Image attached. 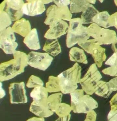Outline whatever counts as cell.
<instances>
[{
  "mask_svg": "<svg viewBox=\"0 0 117 121\" xmlns=\"http://www.w3.org/2000/svg\"><path fill=\"white\" fill-rule=\"evenodd\" d=\"M5 92L3 88L2 82H0V99L3 98L5 97Z\"/></svg>",
  "mask_w": 117,
  "mask_h": 121,
  "instance_id": "8d00e7d4",
  "label": "cell"
},
{
  "mask_svg": "<svg viewBox=\"0 0 117 121\" xmlns=\"http://www.w3.org/2000/svg\"><path fill=\"white\" fill-rule=\"evenodd\" d=\"M48 92L45 87L41 86L33 88L30 93L32 102L39 104L47 106Z\"/></svg>",
  "mask_w": 117,
  "mask_h": 121,
  "instance_id": "5bb4252c",
  "label": "cell"
},
{
  "mask_svg": "<svg viewBox=\"0 0 117 121\" xmlns=\"http://www.w3.org/2000/svg\"><path fill=\"white\" fill-rule=\"evenodd\" d=\"M26 121H45V119L38 117H33L28 119Z\"/></svg>",
  "mask_w": 117,
  "mask_h": 121,
  "instance_id": "74e56055",
  "label": "cell"
},
{
  "mask_svg": "<svg viewBox=\"0 0 117 121\" xmlns=\"http://www.w3.org/2000/svg\"><path fill=\"white\" fill-rule=\"evenodd\" d=\"M48 40L45 43L43 50L52 57L56 56L62 51L59 41L57 39Z\"/></svg>",
  "mask_w": 117,
  "mask_h": 121,
  "instance_id": "ac0fdd59",
  "label": "cell"
},
{
  "mask_svg": "<svg viewBox=\"0 0 117 121\" xmlns=\"http://www.w3.org/2000/svg\"><path fill=\"white\" fill-rule=\"evenodd\" d=\"M29 110L30 112L37 117L41 118L49 117L54 113L47 106L37 104L33 102L30 103Z\"/></svg>",
  "mask_w": 117,
  "mask_h": 121,
  "instance_id": "e0dca14e",
  "label": "cell"
},
{
  "mask_svg": "<svg viewBox=\"0 0 117 121\" xmlns=\"http://www.w3.org/2000/svg\"><path fill=\"white\" fill-rule=\"evenodd\" d=\"M113 20H111V22H112V26H115L117 28V17H114Z\"/></svg>",
  "mask_w": 117,
  "mask_h": 121,
  "instance_id": "f35d334b",
  "label": "cell"
},
{
  "mask_svg": "<svg viewBox=\"0 0 117 121\" xmlns=\"http://www.w3.org/2000/svg\"><path fill=\"white\" fill-rule=\"evenodd\" d=\"M26 86L28 88H35L43 86L44 83L39 77L32 75L28 78L26 83Z\"/></svg>",
  "mask_w": 117,
  "mask_h": 121,
  "instance_id": "83f0119b",
  "label": "cell"
},
{
  "mask_svg": "<svg viewBox=\"0 0 117 121\" xmlns=\"http://www.w3.org/2000/svg\"><path fill=\"white\" fill-rule=\"evenodd\" d=\"M28 65L40 70H47L51 65L53 57L47 53L32 51L27 54Z\"/></svg>",
  "mask_w": 117,
  "mask_h": 121,
  "instance_id": "8992f818",
  "label": "cell"
},
{
  "mask_svg": "<svg viewBox=\"0 0 117 121\" xmlns=\"http://www.w3.org/2000/svg\"><path fill=\"white\" fill-rule=\"evenodd\" d=\"M98 14V12L94 7L88 4L81 15V19L82 23L88 24L93 22V19Z\"/></svg>",
  "mask_w": 117,
  "mask_h": 121,
  "instance_id": "d6986e66",
  "label": "cell"
},
{
  "mask_svg": "<svg viewBox=\"0 0 117 121\" xmlns=\"http://www.w3.org/2000/svg\"><path fill=\"white\" fill-rule=\"evenodd\" d=\"M22 0H4L0 4V11H4L9 15L12 21H17L23 15L22 11L24 4Z\"/></svg>",
  "mask_w": 117,
  "mask_h": 121,
  "instance_id": "ba28073f",
  "label": "cell"
},
{
  "mask_svg": "<svg viewBox=\"0 0 117 121\" xmlns=\"http://www.w3.org/2000/svg\"><path fill=\"white\" fill-rule=\"evenodd\" d=\"M23 82L10 83L9 87L10 102L12 104H25L28 102Z\"/></svg>",
  "mask_w": 117,
  "mask_h": 121,
  "instance_id": "9c48e42d",
  "label": "cell"
},
{
  "mask_svg": "<svg viewBox=\"0 0 117 121\" xmlns=\"http://www.w3.org/2000/svg\"><path fill=\"white\" fill-rule=\"evenodd\" d=\"M105 64L117 68V53L111 56L106 62Z\"/></svg>",
  "mask_w": 117,
  "mask_h": 121,
  "instance_id": "f1b7e54d",
  "label": "cell"
},
{
  "mask_svg": "<svg viewBox=\"0 0 117 121\" xmlns=\"http://www.w3.org/2000/svg\"><path fill=\"white\" fill-rule=\"evenodd\" d=\"M72 111L71 105L66 103H61L57 107L54 112L59 117H62L70 115Z\"/></svg>",
  "mask_w": 117,
  "mask_h": 121,
  "instance_id": "484cf974",
  "label": "cell"
},
{
  "mask_svg": "<svg viewBox=\"0 0 117 121\" xmlns=\"http://www.w3.org/2000/svg\"><path fill=\"white\" fill-rule=\"evenodd\" d=\"M11 28L14 33L24 38L28 35L32 29L30 22L24 18H21L15 22Z\"/></svg>",
  "mask_w": 117,
  "mask_h": 121,
  "instance_id": "9a60e30c",
  "label": "cell"
},
{
  "mask_svg": "<svg viewBox=\"0 0 117 121\" xmlns=\"http://www.w3.org/2000/svg\"><path fill=\"white\" fill-rule=\"evenodd\" d=\"M108 121H117V110H111L108 115Z\"/></svg>",
  "mask_w": 117,
  "mask_h": 121,
  "instance_id": "1f68e13d",
  "label": "cell"
},
{
  "mask_svg": "<svg viewBox=\"0 0 117 121\" xmlns=\"http://www.w3.org/2000/svg\"><path fill=\"white\" fill-rule=\"evenodd\" d=\"M69 57L72 61L83 63H86V57L83 51L79 48H72L69 51Z\"/></svg>",
  "mask_w": 117,
  "mask_h": 121,
  "instance_id": "7402d4cb",
  "label": "cell"
},
{
  "mask_svg": "<svg viewBox=\"0 0 117 121\" xmlns=\"http://www.w3.org/2000/svg\"><path fill=\"white\" fill-rule=\"evenodd\" d=\"M82 24L81 18L72 19L69 21L66 39V44L68 48H71L77 43L79 44L83 43L89 38L88 28L83 26Z\"/></svg>",
  "mask_w": 117,
  "mask_h": 121,
  "instance_id": "277c9868",
  "label": "cell"
},
{
  "mask_svg": "<svg viewBox=\"0 0 117 121\" xmlns=\"http://www.w3.org/2000/svg\"><path fill=\"white\" fill-rule=\"evenodd\" d=\"M82 89H77L70 93L71 105L74 113L87 114L98 107V104L89 95H84Z\"/></svg>",
  "mask_w": 117,
  "mask_h": 121,
  "instance_id": "3957f363",
  "label": "cell"
},
{
  "mask_svg": "<svg viewBox=\"0 0 117 121\" xmlns=\"http://www.w3.org/2000/svg\"><path fill=\"white\" fill-rule=\"evenodd\" d=\"M53 2L55 4L57 7L60 8L65 7H68L70 4V0H53Z\"/></svg>",
  "mask_w": 117,
  "mask_h": 121,
  "instance_id": "f546056e",
  "label": "cell"
},
{
  "mask_svg": "<svg viewBox=\"0 0 117 121\" xmlns=\"http://www.w3.org/2000/svg\"><path fill=\"white\" fill-rule=\"evenodd\" d=\"M108 82L111 90L113 92L117 91V77L111 79Z\"/></svg>",
  "mask_w": 117,
  "mask_h": 121,
  "instance_id": "836d02e7",
  "label": "cell"
},
{
  "mask_svg": "<svg viewBox=\"0 0 117 121\" xmlns=\"http://www.w3.org/2000/svg\"><path fill=\"white\" fill-rule=\"evenodd\" d=\"M43 0H27L22 9L23 15L30 17L40 15L45 10Z\"/></svg>",
  "mask_w": 117,
  "mask_h": 121,
  "instance_id": "7c38bea8",
  "label": "cell"
},
{
  "mask_svg": "<svg viewBox=\"0 0 117 121\" xmlns=\"http://www.w3.org/2000/svg\"><path fill=\"white\" fill-rule=\"evenodd\" d=\"M17 47L15 33L11 27L0 31V48L5 53L14 54Z\"/></svg>",
  "mask_w": 117,
  "mask_h": 121,
  "instance_id": "52a82bcc",
  "label": "cell"
},
{
  "mask_svg": "<svg viewBox=\"0 0 117 121\" xmlns=\"http://www.w3.org/2000/svg\"><path fill=\"white\" fill-rule=\"evenodd\" d=\"M12 22L10 16L6 12L0 11V31L10 27Z\"/></svg>",
  "mask_w": 117,
  "mask_h": 121,
  "instance_id": "4316f807",
  "label": "cell"
},
{
  "mask_svg": "<svg viewBox=\"0 0 117 121\" xmlns=\"http://www.w3.org/2000/svg\"><path fill=\"white\" fill-rule=\"evenodd\" d=\"M103 71L105 74L111 76H117V68L112 67Z\"/></svg>",
  "mask_w": 117,
  "mask_h": 121,
  "instance_id": "d6a6232c",
  "label": "cell"
},
{
  "mask_svg": "<svg viewBox=\"0 0 117 121\" xmlns=\"http://www.w3.org/2000/svg\"><path fill=\"white\" fill-rule=\"evenodd\" d=\"M81 69L76 63L72 67L60 73L57 77L59 80L60 92L70 94L77 89L81 81Z\"/></svg>",
  "mask_w": 117,
  "mask_h": 121,
  "instance_id": "7a4b0ae2",
  "label": "cell"
},
{
  "mask_svg": "<svg viewBox=\"0 0 117 121\" xmlns=\"http://www.w3.org/2000/svg\"><path fill=\"white\" fill-rule=\"evenodd\" d=\"M72 14L68 7L60 8L55 4L50 6L46 11V18L44 24L49 26L54 22L58 20L69 21Z\"/></svg>",
  "mask_w": 117,
  "mask_h": 121,
  "instance_id": "5b68a950",
  "label": "cell"
},
{
  "mask_svg": "<svg viewBox=\"0 0 117 121\" xmlns=\"http://www.w3.org/2000/svg\"><path fill=\"white\" fill-rule=\"evenodd\" d=\"M45 88L48 93H56L61 92L59 80L57 77L50 76L45 84Z\"/></svg>",
  "mask_w": 117,
  "mask_h": 121,
  "instance_id": "cb8c5ba5",
  "label": "cell"
},
{
  "mask_svg": "<svg viewBox=\"0 0 117 121\" xmlns=\"http://www.w3.org/2000/svg\"><path fill=\"white\" fill-rule=\"evenodd\" d=\"M113 31L107 29L99 28L98 26V29L95 30L88 29V33L89 36L94 37L99 43L103 44H110L114 42V39L108 37L111 36Z\"/></svg>",
  "mask_w": 117,
  "mask_h": 121,
  "instance_id": "4fadbf2b",
  "label": "cell"
},
{
  "mask_svg": "<svg viewBox=\"0 0 117 121\" xmlns=\"http://www.w3.org/2000/svg\"><path fill=\"white\" fill-rule=\"evenodd\" d=\"M71 114L66 117H59L54 121H69L71 119Z\"/></svg>",
  "mask_w": 117,
  "mask_h": 121,
  "instance_id": "d590c367",
  "label": "cell"
},
{
  "mask_svg": "<svg viewBox=\"0 0 117 121\" xmlns=\"http://www.w3.org/2000/svg\"><path fill=\"white\" fill-rule=\"evenodd\" d=\"M111 17L106 12L98 14L93 19V22L103 27L107 28L112 26Z\"/></svg>",
  "mask_w": 117,
  "mask_h": 121,
  "instance_id": "603a6c76",
  "label": "cell"
},
{
  "mask_svg": "<svg viewBox=\"0 0 117 121\" xmlns=\"http://www.w3.org/2000/svg\"><path fill=\"white\" fill-rule=\"evenodd\" d=\"M97 114L94 110H92L87 114L84 121H96Z\"/></svg>",
  "mask_w": 117,
  "mask_h": 121,
  "instance_id": "4dcf8cb0",
  "label": "cell"
},
{
  "mask_svg": "<svg viewBox=\"0 0 117 121\" xmlns=\"http://www.w3.org/2000/svg\"><path fill=\"white\" fill-rule=\"evenodd\" d=\"M112 92L108 82L100 81L98 82L95 93L97 95L108 98Z\"/></svg>",
  "mask_w": 117,
  "mask_h": 121,
  "instance_id": "44dd1931",
  "label": "cell"
},
{
  "mask_svg": "<svg viewBox=\"0 0 117 121\" xmlns=\"http://www.w3.org/2000/svg\"><path fill=\"white\" fill-rule=\"evenodd\" d=\"M88 4V1L85 0H71L69 10L72 13L83 12Z\"/></svg>",
  "mask_w": 117,
  "mask_h": 121,
  "instance_id": "d4e9b609",
  "label": "cell"
},
{
  "mask_svg": "<svg viewBox=\"0 0 117 121\" xmlns=\"http://www.w3.org/2000/svg\"><path fill=\"white\" fill-rule=\"evenodd\" d=\"M13 58L1 63L0 65V81H7L22 73L28 65L27 54L16 51L13 54Z\"/></svg>",
  "mask_w": 117,
  "mask_h": 121,
  "instance_id": "6da1fadb",
  "label": "cell"
},
{
  "mask_svg": "<svg viewBox=\"0 0 117 121\" xmlns=\"http://www.w3.org/2000/svg\"><path fill=\"white\" fill-rule=\"evenodd\" d=\"M23 42L30 50L37 51L41 48L38 33L35 28L32 29L30 32L24 38Z\"/></svg>",
  "mask_w": 117,
  "mask_h": 121,
  "instance_id": "2e32d148",
  "label": "cell"
},
{
  "mask_svg": "<svg viewBox=\"0 0 117 121\" xmlns=\"http://www.w3.org/2000/svg\"><path fill=\"white\" fill-rule=\"evenodd\" d=\"M101 78L98 70L88 72L80 81L82 90L87 95H93L95 93L97 84Z\"/></svg>",
  "mask_w": 117,
  "mask_h": 121,
  "instance_id": "30bf717a",
  "label": "cell"
},
{
  "mask_svg": "<svg viewBox=\"0 0 117 121\" xmlns=\"http://www.w3.org/2000/svg\"><path fill=\"white\" fill-rule=\"evenodd\" d=\"M44 37L47 40H56L67 34L69 25L65 21L58 20L51 24Z\"/></svg>",
  "mask_w": 117,
  "mask_h": 121,
  "instance_id": "8fae6325",
  "label": "cell"
},
{
  "mask_svg": "<svg viewBox=\"0 0 117 121\" xmlns=\"http://www.w3.org/2000/svg\"><path fill=\"white\" fill-rule=\"evenodd\" d=\"M110 102L112 107L115 109H117V93L111 98Z\"/></svg>",
  "mask_w": 117,
  "mask_h": 121,
  "instance_id": "e575fe53",
  "label": "cell"
},
{
  "mask_svg": "<svg viewBox=\"0 0 117 121\" xmlns=\"http://www.w3.org/2000/svg\"><path fill=\"white\" fill-rule=\"evenodd\" d=\"M62 93H54L48 96L47 100V106L50 110L54 112L57 107L61 103Z\"/></svg>",
  "mask_w": 117,
  "mask_h": 121,
  "instance_id": "ffe728a7",
  "label": "cell"
}]
</instances>
